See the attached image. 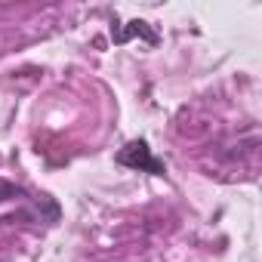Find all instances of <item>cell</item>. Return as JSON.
<instances>
[{
    "label": "cell",
    "instance_id": "2",
    "mask_svg": "<svg viewBox=\"0 0 262 262\" xmlns=\"http://www.w3.org/2000/svg\"><path fill=\"white\" fill-rule=\"evenodd\" d=\"M136 34H139V37H145L148 43H158V34H155L145 22H129V28H126V31H111V37H114L117 43H126L129 37H136Z\"/></svg>",
    "mask_w": 262,
    "mask_h": 262
},
{
    "label": "cell",
    "instance_id": "3",
    "mask_svg": "<svg viewBox=\"0 0 262 262\" xmlns=\"http://www.w3.org/2000/svg\"><path fill=\"white\" fill-rule=\"evenodd\" d=\"M13 198H28V191H25V188H19L16 182L0 179V204H4V201H13Z\"/></svg>",
    "mask_w": 262,
    "mask_h": 262
},
{
    "label": "cell",
    "instance_id": "1",
    "mask_svg": "<svg viewBox=\"0 0 262 262\" xmlns=\"http://www.w3.org/2000/svg\"><path fill=\"white\" fill-rule=\"evenodd\" d=\"M120 167H129V170H139V173H151V176H164V164L151 155L148 142L145 139H133V142H126L117 158H114Z\"/></svg>",
    "mask_w": 262,
    "mask_h": 262
}]
</instances>
